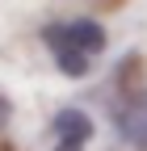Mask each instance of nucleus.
I'll list each match as a JSON object with an SVG mask.
<instances>
[{
  "instance_id": "obj_1",
  "label": "nucleus",
  "mask_w": 147,
  "mask_h": 151,
  "mask_svg": "<svg viewBox=\"0 0 147 151\" xmlns=\"http://www.w3.org/2000/svg\"><path fill=\"white\" fill-rule=\"evenodd\" d=\"M42 42H46V50L67 46V50H80L88 59H97L105 50V42H109V34H105L101 21H93V17H67V21H55V25L42 29Z\"/></svg>"
},
{
  "instance_id": "obj_2",
  "label": "nucleus",
  "mask_w": 147,
  "mask_h": 151,
  "mask_svg": "<svg viewBox=\"0 0 147 151\" xmlns=\"http://www.w3.org/2000/svg\"><path fill=\"white\" fill-rule=\"evenodd\" d=\"M50 134H55V143H80V147H88V139L97 134V126H93V118H88L84 109H59L50 118Z\"/></svg>"
},
{
  "instance_id": "obj_3",
  "label": "nucleus",
  "mask_w": 147,
  "mask_h": 151,
  "mask_svg": "<svg viewBox=\"0 0 147 151\" xmlns=\"http://www.w3.org/2000/svg\"><path fill=\"white\" fill-rule=\"evenodd\" d=\"M50 59H55V67H59L67 80H84V76L93 71V59H88V55L67 50V46H55V50H50Z\"/></svg>"
},
{
  "instance_id": "obj_4",
  "label": "nucleus",
  "mask_w": 147,
  "mask_h": 151,
  "mask_svg": "<svg viewBox=\"0 0 147 151\" xmlns=\"http://www.w3.org/2000/svg\"><path fill=\"white\" fill-rule=\"evenodd\" d=\"M50 151H84V147H80V143H55Z\"/></svg>"
}]
</instances>
